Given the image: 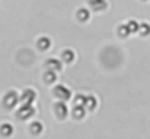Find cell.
Masks as SVG:
<instances>
[{
    "mask_svg": "<svg viewBox=\"0 0 150 139\" xmlns=\"http://www.w3.org/2000/svg\"><path fill=\"white\" fill-rule=\"evenodd\" d=\"M34 100H35V92L33 89H25L21 95V101L25 104H31Z\"/></svg>",
    "mask_w": 150,
    "mask_h": 139,
    "instance_id": "obj_5",
    "label": "cell"
},
{
    "mask_svg": "<svg viewBox=\"0 0 150 139\" xmlns=\"http://www.w3.org/2000/svg\"><path fill=\"white\" fill-rule=\"evenodd\" d=\"M84 114H86V108H84V105H75V107H74V110H72V116H74L75 119H83Z\"/></svg>",
    "mask_w": 150,
    "mask_h": 139,
    "instance_id": "obj_9",
    "label": "cell"
},
{
    "mask_svg": "<svg viewBox=\"0 0 150 139\" xmlns=\"http://www.w3.org/2000/svg\"><path fill=\"white\" fill-rule=\"evenodd\" d=\"M33 114H34V108L31 107V104H25V103H24V104L19 107V110L16 111V116H18L19 119H22V120L30 119Z\"/></svg>",
    "mask_w": 150,
    "mask_h": 139,
    "instance_id": "obj_2",
    "label": "cell"
},
{
    "mask_svg": "<svg viewBox=\"0 0 150 139\" xmlns=\"http://www.w3.org/2000/svg\"><path fill=\"white\" fill-rule=\"evenodd\" d=\"M77 16H78V19H80V21H87V19L90 18V12H88L87 9H80Z\"/></svg>",
    "mask_w": 150,
    "mask_h": 139,
    "instance_id": "obj_15",
    "label": "cell"
},
{
    "mask_svg": "<svg viewBox=\"0 0 150 139\" xmlns=\"http://www.w3.org/2000/svg\"><path fill=\"white\" fill-rule=\"evenodd\" d=\"M46 64H47V67L50 69V71H54V72H59L60 69H62L60 60H56V59H49Z\"/></svg>",
    "mask_w": 150,
    "mask_h": 139,
    "instance_id": "obj_6",
    "label": "cell"
},
{
    "mask_svg": "<svg viewBox=\"0 0 150 139\" xmlns=\"http://www.w3.org/2000/svg\"><path fill=\"white\" fill-rule=\"evenodd\" d=\"M30 130H31V133L38 135V133L43 130V124H41V123H38V122H34V123L30 126Z\"/></svg>",
    "mask_w": 150,
    "mask_h": 139,
    "instance_id": "obj_14",
    "label": "cell"
},
{
    "mask_svg": "<svg viewBox=\"0 0 150 139\" xmlns=\"http://www.w3.org/2000/svg\"><path fill=\"white\" fill-rule=\"evenodd\" d=\"M127 27H128V29H129V32H138V24L135 22V21H129L128 24H127Z\"/></svg>",
    "mask_w": 150,
    "mask_h": 139,
    "instance_id": "obj_17",
    "label": "cell"
},
{
    "mask_svg": "<svg viewBox=\"0 0 150 139\" xmlns=\"http://www.w3.org/2000/svg\"><path fill=\"white\" fill-rule=\"evenodd\" d=\"M84 103H86V97L84 95H77V97H75V100H74V104L75 105H84Z\"/></svg>",
    "mask_w": 150,
    "mask_h": 139,
    "instance_id": "obj_19",
    "label": "cell"
},
{
    "mask_svg": "<svg viewBox=\"0 0 150 139\" xmlns=\"http://www.w3.org/2000/svg\"><path fill=\"white\" fill-rule=\"evenodd\" d=\"M118 34H119L121 37H127V35L129 34V29H128V27H127V25H121V27L118 28Z\"/></svg>",
    "mask_w": 150,
    "mask_h": 139,
    "instance_id": "obj_18",
    "label": "cell"
},
{
    "mask_svg": "<svg viewBox=\"0 0 150 139\" xmlns=\"http://www.w3.org/2000/svg\"><path fill=\"white\" fill-rule=\"evenodd\" d=\"M18 101H19V95H18L15 91H9V92L5 95V98H3V104H5L6 108L15 107V105L18 104Z\"/></svg>",
    "mask_w": 150,
    "mask_h": 139,
    "instance_id": "obj_1",
    "label": "cell"
},
{
    "mask_svg": "<svg viewBox=\"0 0 150 139\" xmlns=\"http://www.w3.org/2000/svg\"><path fill=\"white\" fill-rule=\"evenodd\" d=\"M88 3L91 5V8L94 10H103L106 8V2H105V0H88Z\"/></svg>",
    "mask_w": 150,
    "mask_h": 139,
    "instance_id": "obj_8",
    "label": "cell"
},
{
    "mask_svg": "<svg viewBox=\"0 0 150 139\" xmlns=\"http://www.w3.org/2000/svg\"><path fill=\"white\" fill-rule=\"evenodd\" d=\"M74 57H75V54H74L72 50H65V51L62 53V60L66 61V63H71V61L74 60Z\"/></svg>",
    "mask_w": 150,
    "mask_h": 139,
    "instance_id": "obj_12",
    "label": "cell"
},
{
    "mask_svg": "<svg viewBox=\"0 0 150 139\" xmlns=\"http://www.w3.org/2000/svg\"><path fill=\"white\" fill-rule=\"evenodd\" d=\"M138 32H140L143 37L149 35V34H150V25H147V24H141V25L138 27Z\"/></svg>",
    "mask_w": 150,
    "mask_h": 139,
    "instance_id": "obj_16",
    "label": "cell"
},
{
    "mask_svg": "<svg viewBox=\"0 0 150 139\" xmlns=\"http://www.w3.org/2000/svg\"><path fill=\"white\" fill-rule=\"evenodd\" d=\"M54 114L59 117V119H65L68 116V107L63 101H59L54 104Z\"/></svg>",
    "mask_w": 150,
    "mask_h": 139,
    "instance_id": "obj_4",
    "label": "cell"
},
{
    "mask_svg": "<svg viewBox=\"0 0 150 139\" xmlns=\"http://www.w3.org/2000/svg\"><path fill=\"white\" fill-rule=\"evenodd\" d=\"M44 81H46L47 84L54 82V81H56V72H54V71H50V69H49V71L44 73Z\"/></svg>",
    "mask_w": 150,
    "mask_h": 139,
    "instance_id": "obj_13",
    "label": "cell"
},
{
    "mask_svg": "<svg viewBox=\"0 0 150 139\" xmlns=\"http://www.w3.org/2000/svg\"><path fill=\"white\" fill-rule=\"evenodd\" d=\"M37 45H38L40 50H47V48L50 47V40H49L47 37H41V38L38 40Z\"/></svg>",
    "mask_w": 150,
    "mask_h": 139,
    "instance_id": "obj_11",
    "label": "cell"
},
{
    "mask_svg": "<svg viewBox=\"0 0 150 139\" xmlns=\"http://www.w3.org/2000/svg\"><path fill=\"white\" fill-rule=\"evenodd\" d=\"M54 94H56V97H57L60 101H66V100H69V98H71V91H69L68 88L62 87V85L56 87Z\"/></svg>",
    "mask_w": 150,
    "mask_h": 139,
    "instance_id": "obj_3",
    "label": "cell"
},
{
    "mask_svg": "<svg viewBox=\"0 0 150 139\" xmlns=\"http://www.w3.org/2000/svg\"><path fill=\"white\" fill-rule=\"evenodd\" d=\"M13 133V127H12V124H9V123H3L2 126H0V135L2 136H11Z\"/></svg>",
    "mask_w": 150,
    "mask_h": 139,
    "instance_id": "obj_7",
    "label": "cell"
},
{
    "mask_svg": "<svg viewBox=\"0 0 150 139\" xmlns=\"http://www.w3.org/2000/svg\"><path fill=\"white\" fill-rule=\"evenodd\" d=\"M96 105H97V100H96L93 95H90V97H86L84 107H87L88 110H94V108H96Z\"/></svg>",
    "mask_w": 150,
    "mask_h": 139,
    "instance_id": "obj_10",
    "label": "cell"
}]
</instances>
